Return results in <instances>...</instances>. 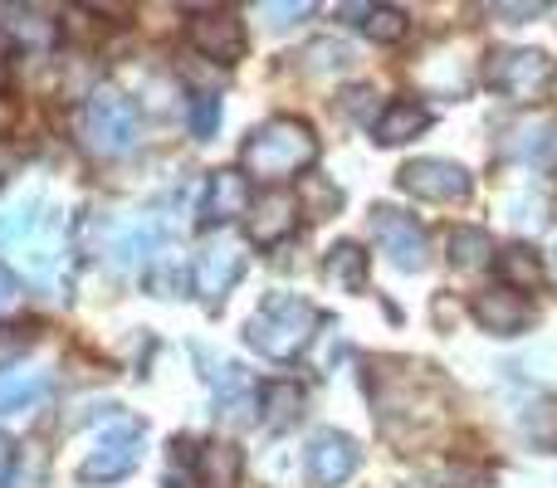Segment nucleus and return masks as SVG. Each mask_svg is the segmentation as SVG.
Returning <instances> with one entry per match:
<instances>
[{
    "label": "nucleus",
    "mask_w": 557,
    "mask_h": 488,
    "mask_svg": "<svg viewBox=\"0 0 557 488\" xmlns=\"http://www.w3.org/2000/svg\"><path fill=\"white\" fill-rule=\"evenodd\" d=\"M0 249L29 284H54L59 259H64V215L45 201H20L0 221Z\"/></svg>",
    "instance_id": "obj_1"
},
{
    "label": "nucleus",
    "mask_w": 557,
    "mask_h": 488,
    "mask_svg": "<svg viewBox=\"0 0 557 488\" xmlns=\"http://www.w3.org/2000/svg\"><path fill=\"white\" fill-rule=\"evenodd\" d=\"M240 162L245 176H255V182H288V176L308 172L318 162V137L298 117H270L250 133Z\"/></svg>",
    "instance_id": "obj_2"
},
{
    "label": "nucleus",
    "mask_w": 557,
    "mask_h": 488,
    "mask_svg": "<svg viewBox=\"0 0 557 488\" xmlns=\"http://www.w3.org/2000/svg\"><path fill=\"white\" fill-rule=\"evenodd\" d=\"M137 133H143L137 103L117 88H94L78 108V142L94 157H127L137 147Z\"/></svg>",
    "instance_id": "obj_3"
},
{
    "label": "nucleus",
    "mask_w": 557,
    "mask_h": 488,
    "mask_svg": "<svg viewBox=\"0 0 557 488\" xmlns=\"http://www.w3.org/2000/svg\"><path fill=\"white\" fill-rule=\"evenodd\" d=\"M313 327H318V308L298 293H270L260 303V313L250 317V347L274 362H288L298 356L308 342H313Z\"/></svg>",
    "instance_id": "obj_4"
},
{
    "label": "nucleus",
    "mask_w": 557,
    "mask_h": 488,
    "mask_svg": "<svg viewBox=\"0 0 557 488\" xmlns=\"http://www.w3.org/2000/svg\"><path fill=\"white\" fill-rule=\"evenodd\" d=\"M557 84V59L543 49H504L490 59V88L513 103H533Z\"/></svg>",
    "instance_id": "obj_5"
},
{
    "label": "nucleus",
    "mask_w": 557,
    "mask_h": 488,
    "mask_svg": "<svg viewBox=\"0 0 557 488\" xmlns=\"http://www.w3.org/2000/svg\"><path fill=\"white\" fill-rule=\"evenodd\" d=\"M143 464V430L133 421L113 425V430L98 435V445L88 450V460L78 464V479L84 484H113V479H127V474Z\"/></svg>",
    "instance_id": "obj_6"
},
{
    "label": "nucleus",
    "mask_w": 557,
    "mask_h": 488,
    "mask_svg": "<svg viewBox=\"0 0 557 488\" xmlns=\"http://www.w3.org/2000/svg\"><path fill=\"white\" fill-rule=\"evenodd\" d=\"M401 191H411L416 201H465L470 172L460 162H445V157H416L401 166Z\"/></svg>",
    "instance_id": "obj_7"
},
{
    "label": "nucleus",
    "mask_w": 557,
    "mask_h": 488,
    "mask_svg": "<svg viewBox=\"0 0 557 488\" xmlns=\"http://www.w3.org/2000/svg\"><path fill=\"white\" fill-rule=\"evenodd\" d=\"M372 235H376V249H382L396 268H406V274L425 268V230L416 225V215H401V211H392V205H382V211H372Z\"/></svg>",
    "instance_id": "obj_8"
},
{
    "label": "nucleus",
    "mask_w": 557,
    "mask_h": 488,
    "mask_svg": "<svg viewBox=\"0 0 557 488\" xmlns=\"http://www.w3.org/2000/svg\"><path fill=\"white\" fill-rule=\"evenodd\" d=\"M186 39L201 49L206 59H221V64H235L245 54V25L235 10H196L186 20Z\"/></svg>",
    "instance_id": "obj_9"
},
{
    "label": "nucleus",
    "mask_w": 557,
    "mask_h": 488,
    "mask_svg": "<svg viewBox=\"0 0 557 488\" xmlns=\"http://www.w3.org/2000/svg\"><path fill=\"white\" fill-rule=\"evenodd\" d=\"M240 274H245V249L235 240H211L191 264V284H196V293H201L206 303H221Z\"/></svg>",
    "instance_id": "obj_10"
},
{
    "label": "nucleus",
    "mask_w": 557,
    "mask_h": 488,
    "mask_svg": "<svg viewBox=\"0 0 557 488\" xmlns=\"http://www.w3.org/2000/svg\"><path fill=\"white\" fill-rule=\"evenodd\" d=\"M357 464H362V450H357V440H347V435L318 430L313 440H308V479L318 488L347 484L357 474Z\"/></svg>",
    "instance_id": "obj_11"
},
{
    "label": "nucleus",
    "mask_w": 557,
    "mask_h": 488,
    "mask_svg": "<svg viewBox=\"0 0 557 488\" xmlns=\"http://www.w3.org/2000/svg\"><path fill=\"white\" fill-rule=\"evenodd\" d=\"M250 215V176L245 172H215L206 182V205H201V221L206 225H231Z\"/></svg>",
    "instance_id": "obj_12"
},
{
    "label": "nucleus",
    "mask_w": 557,
    "mask_h": 488,
    "mask_svg": "<svg viewBox=\"0 0 557 488\" xmlns=\"http://www.w3.org/2000/svg\"><path fill=\"white\" fill-rule=\"evenodd\" d=\"M474 317H480V327H490V333L499 337H519L523 327H529L533 308L523 293H513V288H490V293L474 298Z\"/></svg>",
    "instance_id": "obj_13"
},
{
    "label": "nucleus",
    "mask_w": 557,
    "mask_h": 488,
    "mask_svg": "<svg viewBox=\"0 0 557 488\" xmlns=\"http://www.w3.org/2000/svg\"><path fill=\"white\" fill-rule=\"evenodd\" d=\"M294 225H298V201L288 191H270V196H260V201L250 205V240L255 245L270 249L278 240H288Z\"/></svg>",
    "instance_id": "obj_14"
},
{
    "label": "nucleus",
    "mask_w": 557,
    "mask_h": 488,
    "mask_svg": "<svg viewBox=\"0 0 557 488\" xmlns=\"http://www.w3.org/2000/svg\"><path fill=\"white\" fill-rule=\"evenodd\" d=\"M431 127V113H425L421 103H411V98H392V103L382 108V113L372 117V137L382 147H401L411 142L416 133H425Z\"/></svg>",
    "instance_id": "obj_15"
},
{
    "label": "nucleus",
    "mask_w": 557,
    "mask_h": 488,
    "mask_svg": "<svg viewBox=\"0 0 557 488\" xmlns=\"http://www.w3.org/2000/svg\"><path fill=\"white\" fill-rule=\"evenodd\" d=\"M245 460L231 440H211L196 450V484L201 488H240Z\"/></svg>",
    "instance_id": "obj_16"
},
{
    "label": "nucleus",
    "mask_w": 557,
    "mask_h": 488,
    "mask_svg": "<svg viewBox=\"0 0 557 488\" xmlns=\"http://www.w3.org/2000/svg\"><path fill=\"white\" fill-rule=\"evenodd\" d=\"M323 278H327V284H337V288H347V293H362V288H367V254H362V245L343 240V245L327 249Z\"/></svg>",
    "instance_id": "obj_17"
},
{
    "label": "nucleus",
    "mask_w": 557,
    "mask_h": 488,
    "mask_svg": "<svg viewBox=\"0 0 557 488\" xmlns=\"http://www.w3.org/2000/svg\"><path fill=\"white\" fill-rule=\"evenodd\" d=\"M553 113H539V117H523V123L509 127L504 137V157H543L553 147Z\"/></svg>",
    "instance_id": "obj_18"
},
{
    "label": "nucleus",
    "mask_w": 557,
    "mask_h": 488,
    "mask_svg": "<svg viewBox=\"0 0 557 488\" xmlns=\"http://www.w3.org/2000/svg\"><path fill=\"white\" fill-rule=\"evenodd\" d=\"M499 278H504V288H539L543 284V259L533 254L529 245H509L499 254Z\"/></svg>",
    "instance_id": "obj_19"
},
{
    "label": "nucleus",
    "mask_w": 557,
    "mask_h": 488,
    "mask_svg": "<svg viewBox=\"0 0 557 488\" xmlns=\"http://www.w3.org/2000/svg\"><path fill=\"white\" fill-rule=\"evenodd\" d=\"M49 391H54V386H49V376H39V372H29V376H0V415L29 411V405H39Z\"/></svg>",
    "instance_id": "obj_20"
},
{
    "label": "nucleus",
    "mask_w": 557,
    "mask_h": 488,
    "mask_svg": "<svg viewBox=\"0 0 557 488\" xmlns=\"http://www.w3.org/2000/svg\"><path fill=\"white\" fill-rule=\"evenodd\" d=\"M494 259V240L490 230H480V225H460V230L450 235V264L455 268H480Z\"/></svg>",
    "instance_id": "obj_21"
},
{
    "label": "nucleus",
    "mask_w": 557,
    "mask_h": 488,
    "mask_svg": "<svg viewBox=\"0 0 557 488\" xmlns=\"http://www.w3.org/2000/svg\"><path fill=\"white\" fill-rule=\"evenodd\" d=\"M337 205H343V191L333 182H323V176H304L298 182V215L323 221V215H337Z\"/></svg>",
    "instance_id": "obj_22"
},
{
    "label": "nucleus",
    "mask_w": 557,
    "mask_h": 488,
    "mask_svg": "<svg viewBox=\"0 0 557 488\" xmlns=\"http://www.w3.org/2000/svg\"><path fill=\"white\" fill-rule=\"evenodd\" d=\"M260 405L270 425H288L298 415V405H304V391L288 381H270V386H260Z\"/></svg>",
    "instance_id": "obj_23"
},
{
    "label": "nucleus",
    "mask_w": 557,
    "mask_h": 488,
    "mask_svg": "<svg viewBox=\"0 0 557 488\" xmlns=\"http://www.w3.org/2000/svg\"><path fill=\"white\" fill-rule=\"evenodd\" d=\"M367 35H372L376 45H401V39L411 35V20L396 5H372L367 10Z\"/></svg>",
    "instance_id": "obj_24"
},
{
    "label": "nucleus",
    "mask_w": 557,
    "mask_h": 488,
    "mask_svg": "<svg viewBox=\"0 0 557 488\" xmlns=\"http://www.w3.org/2000/svg\"><path fill=\"white\" fill-rule=\"evenodd\" d=\"M523 435H529L539 450H557V401H543V405H533V415L523 421Z\"/></svg>",
    "instance_id": "obj_25"
},
{
    "label": "nucleus",
    "mask_w": 557,
    "mask_h": 488,
    "mask_svg": "<svg viewBox=\"0 0 557 488\" xmlns=\"http://www.w3.org/2000/svg\"><path fill=\"white\" fill-rule=\"evenodd\" d=\"M186 117H191V133L196 137H215V127H221V98H215V93H196L191 108H186Z\"/></svg>",
    "instance_id": "obj_26"
},
{
    "label": "nucleus",
    "mask_w": 557,
    "mask_h": 488,
    "mask_svg": "<svg viewBox=\"0 0 557 488\" xmlns=\"http://www.w3.org/2000/svg\"><path fill=\"white\" fill-rule=\"evenodd\" d=\"M10 29H15V39H25V45H49V39H54V25L39 15H15Z\"/></svg>",
    "instance_id": "obj_27"
},
{
    "label": "nucleus",
    "mask_w": 557,
    "mask_h": 488,
    "mask_svg": "<svg viewBox=\"0 0 557 488\" xmlns=\"http://www.w3.org/2000/svg\"><path fill=\"white\" fill-rule=\"evenodd\" d=\"M25 347H29L25 327H0V366H10L15 356H25Z\"/></svg>",
    "instance_id": "obj_28"
},
{
    "label": "nucleus",
    "mask_w": 557,
    "mask_h": 488,
    "mask_svg": "<svg viewBox=\"0 0 557 488\" xmlns=\"http://www.w3.org/2000/svg\"><path fill=\"white\" fill-rule=\"evenodd\" d=\"M264 15H274V25H288L294 15H308V5H304V0H284V5H274V0H270V5H264Z\"/></svg>",
    "instance_id": "obj_29"
},
{
    "label": "nucleus",
    "mask_w": 557,
    "mask_h": 488,
    "mask_svg": "<svg viewBox=\"0 0 557 488\" xmlns=\"http://www.w3.org/2000/svg\"><path fill=\"white\" fill-rule=\"evenodd\" d=\"M15 298H20V293H15V278L0 268V313H10V308H15Z\"/></svg>",
    "instance_id": "obj_30"
},
{
    "label": "nucleus",
    "mask_w": 557,
    "mask_h": 488,
    "mask_svg": "<svg viewBox=\"0 0 557 488\" xmlns=\"http://www.w3.org/2000/svg\"><path fill=\"white\" fill-rule=\"evenodd\" d=\"M367 98H372V88H347L343 108H347V113H367Z\"/></svg>",
    "instance_id": "obj_31"
},
{
    "label": "nucleus",
    "mask_w": 557,
    "mask_h": 488,
    "mask_svg": "<svg viewBox=\"0 0 557 488\" xmlns=\"http://www.w3.org/2000/svg\"><path fill=\"white\" fill-rule=\"evenodd\" d=\"M494 15H543V5L533 0V5H494Z\"/></svg>",
    "instance_id": "obj_32"
},
{
    "label": "nucleus",
    "mask_w": 557,
    "mask_h": 488,
    "mask_svg": "<svg viewBox=\"0 0 557 488\" xmlns=\"http://www.w3.org/2000/svg\"><path fill=\"white\" fill-rule=\"evenodd\" d=\"M10 460H15V450H10V440L0 435V484H5V474H10Z\"/></svg>",
    "instance_id": "obj_33"
},
{
    "label": "nucleus",
    "mask_w": 557,
    "mask_h": 488,
    "mask_svg": "<svg viewBox=\"0 0 557 488\" xmlns=\"http://www.w3.org/2000/svg\"><path fill=\"white\" fill-rule=\"evenodd\" d=\"M10 127H15V108H10V103H5V98H0V137H5V133H10Z\"/></svg>",
    "instance_id": "obj_34"
},
{
    "label": "nucleus",
    "mask_w": 557,
    "mask_h": 488,
    "mask_svg": "<svg viewBox=\"0 0 557 488\" xmlns=\"http://www.w3.org/2000/svg\"><path fill=\"white\" fill-rule=\"evenodd\" d=\"M0 84H5V49H0Z\"/></svg>",
    "instance_id": "obj_35"
}]
</instances>
